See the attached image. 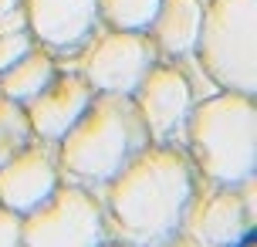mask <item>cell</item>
<instances>
[{
	"label": "cell",
	"instance_id": "8fae6325",
	"mask_svg": "<svg viewBox=\"0 0 257 247\" xmlns=\"http://www.w3.org/2000/svg\"><path fill=\"white\" fill-rule=\"evenodd\" d=\"M27 31L48 48H75L88 41L98 21L95 0H24Z\"/></svg>",
	"mask_w": 257,
	"mask_h": 247
},
{
	"label": "cell",
	"instance_id": "4fadbf2b",
	"mask_svg": "<svg viewBox=\"0 0 257 247\" xmlns=\"http://www.w3.org/2000/svg\"><path fill=\"white\" fill-rule=\"evenodd\" d=\"M51 78H54V61L44 51H34V48H31L24 58H17L14 65H7L0 71V95L24 105Z\"/></svg>",
	"mask_w": 257,
	"mask_h": 247
},
{
	"label": "cell",
	"instance_id": "7a4b0ae2",
	"mask_svg": "<svg viewBox=\"0 0 257 247\" xmlns=\"http://www.w3.org/2000/svg\"><path fill=\"white\" fill-rule=\"evenodd\" d=\"M153 143L132 95L95 91L78 122L58 139V169L71 183L102 186Z\"/></svg>",
	"mask_w": 257,
	"mask_h": 247
},
{
	"label": "cell",
	"instance_id": "52a82bcc",
	"mask_svg": "<svg viewBox=\"0 0 257 247\" xmlns=\"http://www.w3.org/2000/svg\"><path fill=\"white\" fill-rule=\"evenodd\" d=\"M257 217L247 210L240 183H213L206 196H193L183 227H190V237L200 247H237L250 230Z\"/></svg>",
	"mask_w": 257,
	"mask_h": 247
},
{
	"label": "cell",
	"instance_id": "6da1fadb",
	"mask_svg": "<svg viewBox=\"0 0 257 247\" xmlns=\"http://www.w3.org/2000/svg\"><path fill=\"white\" fill-rule=\"evenodd\" d=\"M196 196V173L186 153L149 143L102 183L105 234L125 247H149L183 230L186 210Z\"/></svg>",
	"mask_w": 257,
	"mask_h": 247
},
{
	"label": "cell",
	"instance_id": "3957f363",
	"mask_svg": "<svg viewBox=\"0 0 257 247\" xmlns=\"http://www.w3.org/2000/svg\"><path fill=\"white\" fill-rule=\"evenodd\" d=\"M186 143L193 169L210 183H240L257 169V108L254 95L223 88L193 102L186 112Z\"/></svg>",
	"mask_w": 257,
	"mask_h": 247
},
{
	"label": "cell",
	"instance_id": "7c38bea8",
	"mask_svg": "<svg viewBox=\"0 0 257 247\" xmlns=\"http://www.w3.org/2000/svg\"><path fill=\"white\" fill-rule=\"evenodd\" d=\"M200 21H203V0H163L146 31L153 34V44L159 51L183 58L196 48Z\"/></svg>",
	"mask_w": 257,
	"mask_h": 247
},
{
	"label": "cell",
	"instance_id": "e0dca14e",
	"mask_svg": "<svg viewBox=\"0 0 257 247\" xmlns=\"http://www.w3.org/2000/svg\"><path fill=\"white\" fill-rule=\"evenodd\" d=\"M0 247H24L21 240V213L0 207Z\"/></svg>",
	"mask_w": 257,
	"mask_h": 247
},
{
	"label": "cell",
	"instance_id": "9c48e42d",
	"mask_svg": "<svg viewBox=\"0 0 257 247\" xmlns=\"http://www.w3.org/2000/svg\"><path fill=\"white\" fill-rule=\"evenodd\" d=\"M61 183L58 156L48 143H27L7 163H0V207L14 213L34 210Z\"/></svg>",
	"mask_w": 257,
	"mask_h": 247
},
{
	"label": "cell",
	"instance_id": "8992f818",
	"mask_svg": "<svg viewBox=\"0 0 257 247\" xmlns=\"http://www.w3.org/2000/svg\"><path fill=\"white\" fill-rule=\"evenodd\" d=\"M156 61L153 41L142 31H122L112 27L108 34L95 41L85 54V78L95 91H118L132 95L139 78Z\"/></svg>",
	"mask_w": 257,
	"mask_h": 247
},
{
	"label": "cell",
	"instance_id": "277c9868",
	"mask_svg": "<svg viewBox=\"0 0 257 247\" xmlns=\"http://www.w3.org/2000/svg\"><path fill=\"white\" fill-rule=\"evenodd\" d=\"M196 61L217 88L257 91V0H203Z\"/></svg>",
	"mask_w": 257,
	"mask_h": 247
},
{
	"label": "cell",
	"instance_id": "ba28073f",
	"mask_svg": "<svg viewBox=\"0 0 257 247\" xmlns=\"http://www.w3.org/2000/svg\"><path fill=\"white\" fill-rule=\"evenodd\" d=\"M132 102L149 129V139L163 143L173 132L183 129L186 112L193 105V85L183 71L153 61L149 71L139 78V85L132 88Z\"/></svg>",
	"mask_w": 257,
	"mask_h": 247
},
{
	"label": "cell",
	"instance_id": "5b68a950",
	"mask_svg": "<svg viewBox=\"0 0 257 247\" xmlns=\"http://www.w3.org/2000/svg\"><path fill=\"white\" fill-rule=\"evenodd\" d=\"M24 247H102L105 234L102 203L81 183H58L48 200L21 213Z\"/></svg>",
	"mask_w": 257,
	"mask_h": 247
},
{
	"label": "cell",
	"instance_id": "44dd1931",
	"mask_svg": "<svg viewBox=\"0 0 257 247\" xmlns=\"http://www.w3.org/2000/svg\"><path fill=\"white\" fill-rule=\"evenodd\" d=\"M102 247H125V244H118V240H105Z\"/></svg>",
	"mask_w": 257,
	"mask_h": 247
},
{
	"label": "cell",
	"instance_id": "5bb4252c",
	"mask_svg": "<svg viewBox=\"0 0 257 247\" xmlns=\"http://www.w3.org/2000/svg\"><path fill=\"white\" fill-rule=\"evenodd\" d=\"M98 4V17L108 27H122V31H146L153 24L156 11L163 0H95Z\"/></svg>",
	"mask_w": 257,
	"mask_h": 247
},
{
	"label": "cell",
	"instance_id": "d6986e66",
	"mask_svg": "<svg viewBox=\"0 0 257 247\" xmlns=\"http://www.w3.org/2000/svg\"><path fill=\"white\" fill-rule=\"evenodd\" d=\"M149 247H200V244H196V240H193L190 234L176 230V234H169L166 240H156V244H149Z\"/></svg>",
	"mask_w": 257,
	"mask_h": 247
},
{
	"label": "cell",
	"instance_id": "ac0fdd59",
	"mask_svg": "<svg viewBox=\"0 0 257 247\" xmlns=\"http://www.w3.org/2000/svg\"><path fill=\"white\" fill-rule=\"evenodd\" d=\"M11 31H27V11L24 4H17L11 11L0 14V34H11Z\"/></svg>",
	"mask_w": 257,
	"mask_h": 247
},
{
	"label": "cell",
	"instance_id": "ffe728a7",
	"mask_svg": "<svg viewBox=\"0 0 257 247\" xmlns=\"http://www.w3.org/2000/svg\"><path fill=\"white\" fill-rule=\"evenodd\" d=\"M17 4H21V0H0V14L11 11V7H17Z\"/></svg>",
	"mask_w": 257,
	"mask_h": 247
},
{
	"label": "cell",
	"instance_id": "9a60e30c",
	"mask_svg": "<svg viewBox=\"0 0 257 247\" xmlns=\"http://www.w3.org/2000/svg\"><path fill=\"white\" fill-rule=\"evenodd\" d=\"M31 136L34 132H31L24 105L0 95V163H7L17 149H24L31 143Z\"/></svg>",
	"mask_w": 257,
	"mask_h": 247
},
{
	"label": "cell",
	"instance_id": "2e32d148",
	"mask_svg": "<svg viewBox=\"0 0 257 247\" xmlns=\"http://www.w3.org/2000/svg\"><path fill=\"white\" fill-rule=\"evenodd\" d=\"M31 48H34L31 31H11V34H0V71H4L7 65H14L17 58H24Z\"/></svg>",
	"mask_w": 257,
	"mask_h": 247
},
{
	"label": "cell",
	"instance_id": "30bf717a",
	"mask_svg": "<svg viewBox=\"0 0 257 247\" xmlns=\"http://www.w3.org/2000/svg\"><path fill=\"white\" fill-rule=\"evenodd\" d=\"M91 95L95 88L88 85L85 75H54L31 102H24L31 132L41 136L44 143H58L78 122V115L88 108Z\"/></svg>",
	"mask_w": 257,
	"mask_h": 247
}]
</instances>
